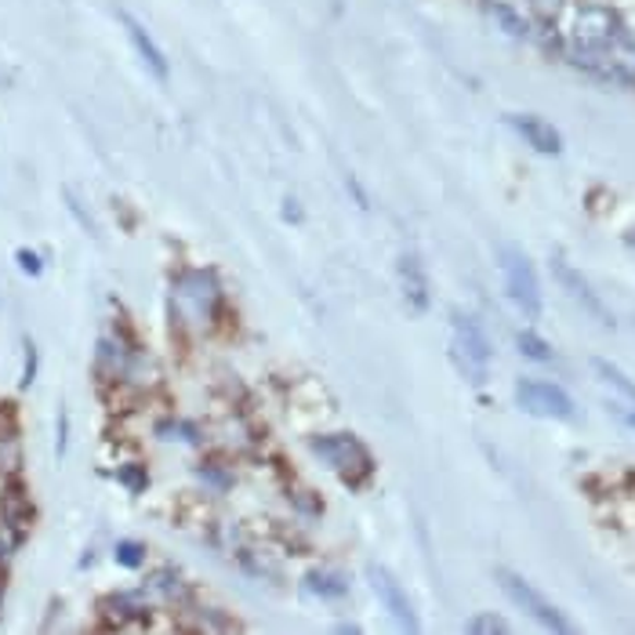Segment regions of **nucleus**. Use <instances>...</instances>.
Wrapping results in <instances>:
<instances>
[{
    "label": "nucleus",
    "mask_w": 635,
    "mask_h": 635,
    "mask_svg": "<svg viewBox=\"0 0 635 635\" xmlns=\"http://www.w3.org/2000/svg\"><path fill=\"white\" fill-rule=\"evenodd\" d=\"M552 26L566 48H610V44H618L628 33L625 15L610 0H571Z\"/></svg>",
    "instance_id": "1"
},
{
    "label": "nucleus",
    "mask_w": 635,
    "mask_h": 635,
    "mask_svg": "<svg viewBox=\"0 0 635 635\" xmlns=\"http://www.w3.org/2000/svg\"><path fill=\"white\" fill-rule=\"evenodd\" d=\"M451 360L472 385H487L490 374V338L479 327V320L465 309L451 313Z\"/></svg>",
    "instance_id": "2"
},
{
    "label": "nucleus",
    "mask_w": 635,
    "mask_h": 635,
    "mask_svg": "<svg viewBox=\"0 0 635 635\" xmlns=\"http://www.w3.org/2000/svg\"><path fill=\"white\" fill-rule=\"evenodd\" d=\"M498 265H501V280H505L512 305H516L523 316L538 320L541 316V284H538V273H534V262L527 259V251L516 248V243H501Z\"/></svg>",
    "instance_id": "3"
},
{
    "label": "nucleus",
    "mask_w": 635,
    "mask_h": 635,
    "mask_svg": "<svg viewBox=\"0 0 635 635\" xmlns=\"http://www.w3.org/2000/svg\"><path fill=\"white\" fill-rule=\"evenodd\" d=\"M218 302H221L218 280L207 269L185 273L175 284V295H171V305H185V313H175V320L185 323V327H211V320L218 313Z\"/></svg>",
    "instance_id": "4"
},
{
    "label": "nucleus",
    "mask_w": 635,
    "mask_h": 635,
    "mask_svg": "<svg viewBox=\"0 0 635 635\" xmlns=\"http://www.w3.org/2000/svg\"><path fill=\"white\" fill-rule=\"evenodd\" d=\"M309 451L327 465V469L338 472L349 487H360L367 476H371V454L356 436L349 432H338V436H316L309 440Z\"/></svg>",
    "instance_id": "5"
},
{
    "label": "nucleus",
    "mask_w": 635,
    "mask_h": 635,
    "mask_svg": "<svg viewBox=\"0 0 635 635\" xmlns=\"http://www.w3.org/2000/svg\"><path fill=\"white\" fill-rule=\"evenodd\" d=\"M498 585H501V592H505L512 603L523 610V614H530L534 621H538V625L552 628V632H574L571 621L560 614V607H552L549 599H544L530 582H523L519 574H512V571H505V566H501V571H498Z\"/></svg>",
    "instance_id": "6"
},
{
    "label": "nucleus",
    "mask_w": 635,
    "mask_h": 635,
    "mask_svg": "<svg viewBox=\"0 0 635 635\" xmlns=\"http://www.w3.org/2000/svg\"><path fill=\"white\" fill-rule=\"evenodd\" d=\"M516 404L534 418L549 421H574V399L563 393L560 385L538 382V378H519L516 385Z\"/></svg>",
    "instance_id": "7"
},
{
    "label": "nucleus",
    "mask_w": 635,
    "mask_h": 635,
    "mask_svg": "<svg viewBox=\"0 0 635 635\" xmlns=\"http://www.w3.org/2000/svg\"><path fill=\"white\" fill-rule=\"evenodd\" d=\"M552 276H555V280H560L563 291L571 295L574 302L582 305L588 316L599 320V323H603V327H614V313H610V309L603 305V298H599V295H596V287L585 280L582 269H574V265L566 262L563 254H552Z\"/></svg>",
    "instance_id": "8"
},
{
    "label": "nucleus",
    "mask_w": 635,
    "mask_h": 635,
    "mask_svg": "<svg viewBox=\"0 0 635 635\" xmlns=\"http://www.w3.org/2000/svg\"><path fill=\"white\" fill-rule=\"evenodd\" d=\"M367 582H371L374 596L385 603V610L393 614V621H399V625H404L407 632H418L415 603H410V596L404 592V585L396 582V574H388L382 563H367Z\"/></svg>",
    "instance_id": "9"
},
{
    "label": "nucleus",
    "mask_w": 635,
    "mask_h": 635,
    "mask_svg": "<svg viewBox=\"0 0 635 635\" xmlns=\"http://www.w3.org/2000/svg\"><path fill=\"white\" fill-rule=\"evenodd\" d=\"M396 280H399V291H404V302L415 309V313H426L429 309V276H426V265L415 251L399 254L396 259Z\"/></svg>",
    "instance_id": "10"
},
{
    "label": "nucleus",
    "mask_w": 635,
    "mask_h": 635,
    "mask_svg": "<svg viewBox=\"0 0 635 635\" xmlns=\"http://www.w3.org/2000/svg\"><path fill=\"white\" fill-rule=\"evenodd\" d=\"M505 120H508L512 131H519V139L527 142L530 149L544 153V157H560L563 153V135L549 124V120H541L534 113H512Z\"/></svg>",
    "instance_id": "11"
},
{
    "label": "nucleus",
    "mask_w": 635,
    "mask_h": 635,
    "mask_svg": "<svg viewBox=\"0 0 635 635\" xmlns=\"http://www.w3.org/2000/svg\"><path fill=\"white\" fill-rule=\"evenodd\" d=\"M120 22H124V33H128L131 48L139 51L142 65H146V70L157 76V81H167V59H164V51L157 48V40L149 37V29L142 26L135 15H128V11H120Z\"/></svg>",
    "instance_id": "12"
},
{
    "label": "nucleus",
    "mask_w": 635,
    "mask_h": 635,
    "mask_svg": "<svg viewBox=\"0 0 635 635\" xmlns=\"http://www.w3.org/2000/svg\"><path fill=\"white\" fill-rule=\"evenodd\" d=\"M19 469H22V440L11 429V421H0V476L15 479Z\"/></svg>",
    "instance_id": "13"
},
{
    "label": "nucleus",
    "mask_w": 635,
    "mask_h": 635,
    "mask_svg": "<svg viewBox=\"0 0 635 635\" xmlns=\"http://www.w3.org/2000/svg\"><path fill=\"white\" fill-rule=\"evenodd\" d=\"M592 371H596V378L603 382L607 388H614V393L621 396V404H628V407H635V382L632 378L621 371V367H614V363H607V360H592Z\"/></svg>",
    "instance_id": "14"
},
{
    "label": "nucleus",
    "mask_w": 635,
    "mask_h": 635,
    "mask_svg": "<svg viewBox=\"0 0 635 635\" xmlns=\"http://www.w3.org/2000/svg\"><path fill=\"white\" fill-rule=\"evenodd\" d=\"M516 345H519V352L527 356V360H534V363H552L555 360L552 345L544 342V338H538L534 331H519L516 334Z\"/></svg>",
    "instance_id": "15"
},
{
    "label": "nucleus",
    "mask_w": 635,
    "mask_h": 635,
    "mask_svg": "<svg viewBox=\"0 0 635 635\" xmlns=\"http://www.w3.org/2000/svg\"><path fill=\"white\" fill-rule=\"evenodd\" d=\"M305 585H309V592H316V596H345V577H334V574H323V571H313L305 577Z\"/></svg>",
    "instance_id": "16"
},
{
    "label": "nucleus",
    "mask_w": 635,
    "mask_h": 635,
    "mask_svg": "<svg viewBox=\"0 0 635 635\" xmlns=\"http://www.w3.org/2000/svg\"><path fill=\"white\" fill-rule=\"evenodd\" d=\"M566 4H571V0H527V11L538 22H555Z\"/></svg>",
    "instance_id": "17"
},
{
    "label": "nucleus",
    "mask_w": 635,
    "mask_h": 635,
    "mask_svg": "<svg viewBox=\"0 0 635 635\" xmlns=\"http://www.w3.org/2000/svg\"><path fill=\"white\" fill-rule=\"evenodd\" d=\"M469 632H476V635H490V632L505 635V632H508V625H505V621H501L498 614H479V618H472V621H469Z\"/></svg>",
    "instance_id": "18"
},
{
    "label": "nucleus",
    "mask_w": 635,
    "mask_h": 635,
    "mask_svg": "<svg viewBox=\"0 0 635 635\" xmlns=\"http://www.w3.org/2000/svg\"><path fill=\"white\" fill-rule=\"evenodd\" d=\"M142 544H131V541H124V544H117V563L120 566H142Z\"/></svg>",
    "instance_id": "19"
},
{
    "label": "nucleus",
    "mask_w": 635,
    "mask_h": 635,
    "mask_svg": "<svg viewBox=\"0 0 635 635\" xmlns=\"http://www.w3.org/2000/svg\"><path fill=\"white\" fill-rule=\"evenodd\" d=\"M15 259H19V265H22V273H29V276H37V273L44 269L40 254H33V251H19Z\"/></svg>",
    "instance_id": "20"
},
{
    "label": "nucleus",
    "mask_w": 635,
    "mask_h": 635,
    "mask_svg": "<svg viewBox=\"0 0 635 635\" xmlns=\"http://www.w3.org/2000/svg\"><path fill=\"white\" fill-rule=\"evenodd\" d=\"M610 410H614V415L625 421L628 429H635V407H628V404H610Z\"/></svg>",
    "instance_id": "21"
},
{
    "label": "nucleus",
    "mask_w": 635,
    "mask_h": 635,
    "mask_svg": "<svg viewBox=\"0 0 635 635\" xmlns=\"http://www.w3.org/2000/svg\"><path fill=\"white\" fill-rule=\"evenodd\" d=\"M33 371H37V352H33V345L26 342V374H22V385L33 382Z\"/></svg>",
    "instance_id": "22"
},
{
    "label": "nucleus",
    "mask_w": 635,
    "mask_h": 635,
    "mask_svg": "<svg viewBox=\"0 0 635 635\" xmlns=\"http://www.w3.org/2000/svg\"><path fill=\"white\" fill-rule=\"evenodd\" d=\"M610 4H614L621 15H628V11H635V0H610Z\"/></svg>",
    "instance_id": "23"
}]
</instances>
